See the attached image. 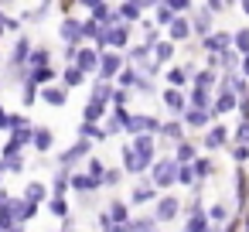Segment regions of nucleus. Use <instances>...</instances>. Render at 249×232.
<instances>
[{
	"label": "nucleus",
	"instance_id": "f257e3e1",
	"mask_svg": "<svg viewBox=\"0 0 249 232\" xmlns=\"http://www.w3.org/2000/svg\"><path fill=\"white\" fill-rule=\"evenodd\" d=\"M150 171H154V184L157 188H171L178 181V161H157Z\"/></svg>",
	"mask_w": 249,
	"mask_h": 232
},
{
	"label": "nucleus",
	"instance_id": "f03ea898",
	"mask_svg": "<svg viewBox=\"0 0 249 232\" xmlns=\"http://www.w3.org/2000/svg\"><path fill=\"white\" fill-rule=\"evenodd\" d=\"M7 205H11V215H14L18 222H28V218H35V212H38V205L28 201V198H14V201H7Z\"/></svg>",
	"mask_w": 249,
	"mask_h": 232
},
{
	"label": "nucleus",
	"instance_id": "7ed1b4c3",
	"mask_svg": "<svg viewBox=\"0 0 249 232\" xmlns=\"http://www.w3.org/2000/svg\"><path fill=\"white\" fill-rule=\"evenodd\" d=\"M123 167H126V171H133V174H140V171H147V167H150V161H147V157H140L133 147H123Z\"/></svg>",
	"mask_w": 249,
	"mask_h": 232
},
{
	"label": "nucleus",
	"instance_id": "20e7f679",
	"mask_svg": "<svg viewBox=\"0 0 249 232\" xmlns=\"http://www.w3.org/2000/svg\"><path fill=\"white\" fill-rule=\"evenodd\" d=\"M178 208H181V205H178V198H171V195H167V198H160V201H157V218H160V222H171V218L178 215Z\"/></svg>",
	"mask_w": 249,
	"mask_h": 232
},
{
	"label": "nucleus",
	"instance_id": "39448f33",
	"mask_svg": "<svg viewBox=\"0 0 249 232\" xmlns=\"http://www.w3.org/2000/svg\"><path fill=\"white\" fill-rule=\"evenodd\" d=\"M126 130H130V133H143V130H157V120H150V116H130V120H126Z\"/></svg>",
	"mask_w": 249,
	"mask_h": 232
},
{
	"label": "nucleus",
	"instance_id": "423d86ee",
	"mask_svg": "<svg viewBox=\"0 0 249 232\" xmlns=\"http://www.w3.org/2000/svg\"><path fill=\"white\" fill-rule=\"evenodd\" d=\"M133 150H137L140 157H147V161H154V140H150L147 133H137V137H133Z\"/></svg>",
	"mask_w": 249,
	"mask_h": 232
},
{
	"label": "nucleus",
	"instance_id": "0eeeda50",
	"mask_svg": "<svg viewBox=\"0 0 249 232\" xmlns=\"http://www.w3.org/2000/svg\"><path fill=\"white\" fill-rule=\"evenodd\" d=\"M99 72H103V79H113V75L120 72V58H116L113 52L103 55V58H99Z\"/></svg>",
	"mask_w": 249,
	"mask_h": 232
},
{
	"label": "nucleus",
	"instance_id": "6e6552de",
	"mask_svg": "<svg viewBox=\"0 0 249 232\" xmlns=\"http://www.w3.org/2000/svg\"><path fill=\"white\" fill-rule=\"evenodd\" d=\"M120 82H123V86H137V89H143V92H150V89H154V86H150L140 72H133V69H130V72H123V75H120Z\"/></svg>",
	"mask_w": 249,
	"mask_h": 232
},
{
	"label": "nucleus",
	"instance_id": "1a4fd4ad",
	"mask_svg": "<svg viewBox=\"0 0 249 232\" xmlns=\"http://www.w3.org/2000/svg\"><path fill=\"white\" fill-rule=\"evenodd\" d=\"M99 45H113V48H120V45H126V31H123V28L103 31V41H99Z\"/></svg>",
	"mask_w": 249,
	"mask_h": 232
},
{
	"label": "nucleus",
	"instance_id": "9d476101",
	"mask_svg": "<svg viewBox=\"0 0 249 232\" xmlns=\"http://www.w3.org/2000/svg\"><path fill=\"white\" fill-rule=\"evenodd\" d=\"M164 103H167V109H171V113H181V109L188 106V103H184V96H181L178 89H167V92H164Z\"/></svg>",
	"mask_w": 249,
	"mask_h": 232
},
{
	"label": "nucleus",
	"instance_id": "9b49d317",
	"mask_svg": "<svg viewBox=\"0 0 249 232\" xmlns=\"http://www.w3.org/2000/svg\"><path fill=\"white\" fill-rule=\"evenodd\" d=\"M188 35H191V24H188L184 18H178V21H171V38H174V41H184Z\"/></svg>",
	"mask_w": 249,
	"mask_h": 232
},
{
	"label": "nucleus",
	"instance_id": "f8f14e48",
	"mask_svg": "<svg viewBox=\"0 0 249 232\" xmlns=\"http://www.w3.org/2000/svg\"><path fill=\"white\" fill-rule=\"evenodd\" d=\"M79 69H82V72H89V69H99V58H96V52L82 48V52H79Z\"/></svg>",
	"mask_w": 249,
	"mask_h": 232
},
{
	"label": "nucleus",
	"instance_id": "ddd939ff",
	"mask_svg": "<svg viewBox=\"0 0 249 232\" xmlns=\"http://www.w3.org/2000/svg\"><path fill=\"white\" fill-rule=\"evenodd\" d=\"M86 154H89V140H79V143L62 157V164H75V157H86Z\"/></svg>",
	"mask_w": 249,
	"mask_h": 232
},
{
	"label": "nucleus",
	"instance_id": "4468645a",
	"mask_svg": "<svg viewBox=\"0 0 249 232\" xmlns=\"http://www.w3.org/2000/svg\"><path fill=\"white\" fill-rule=\"evenodd\" d=\"M96 184H99V181H96L92 174H75V178H72V188H75V191H92Z\"/></svg>",
	"mask_w": 249,
	"mask_h": 232
},
{
	"label": "nucleus",
	"instance_id": "2eb2a0df",
	"mask_svg": "<svg viewBox=\"0 0 249 232\" xmlns=\"http://www.w3.org/2000/svg\"><path fill=\"white\" fill-rule=\"evenodd\" d=\"M225 48H229V35H215V38H208V52H212V55H225Z\"/></svg>",
	"mask_w": 249,
	"mask_h": 232
},
{
	"label": "nucleus",
	"instance_id": "dca6fc26",
	"mask_svg": "<svg viewBox=\"0 0 249 232\" xmlns=\"http://www.w3.org/2000/svg\"><path fill=\"white\" fill-rule=\"evenodd\" d=\"M133 62L137 65H143V69H154L157 62H154V55H150V48H133Z\"/></svg>",
	"mask_w": 249,
	"mask_h": 232
},
{
	"label": "nucleus",
	"instance_id": "f3484780",
	"mask_svg": "<svg viewBox=\"0 0 249 232\" xmlns=\"http://www.w3.org/2000/svg\"><path fill=\"white\" fill-rule=\"evenodd\" d=\"M45 103H48V106H65V89L48 86V89H45Z\"/></svg>",
	"mask_w": 249,
	"mask_h": 232
},
{
	"label": "nucleus",
	"instance_id": "a211bd4d",
	"mask_svg": "<svg viewBox=\"0 0 249 232\" xmlns=\"http://www.w3.org/2000/svg\"><path fill=\"white\" fill-rule=\"evenodd\" d=\"M14 229V215H11V205L4 201L0 205V232H11Z\"/></svg>",
	"mask_w": 249,
	"mask_h": 232
},
{
	"label": "nucleus",
	"instance_id": "6ab92c4d",
	"mask_svg": "<svg viewBox=\"0 0 249 232\" xmlns=\"http://www.w3.org/2000/svg\"><path fill=\"white\" fill-rule=\"evenodd\" d=\"M79 133H82V140H106V130H99L96 123H86Z\"/></svg>",
	"mask_w": 249,
	"mask_h": 232
},
{
	"label": "nucleus",
	"instance_id": "aec40b11",
	"mask_svg": "<svg viewBox=\"0 0 249 232\" xmlns=\"http://www.w3.org/2000/svg\"><path fill=\"white\" fill-rule=\"evenodd\" d=\"M205 143H208V147H222V143H225V126L208 130V133H205Z\"/></svg>",
	"mask_w": 249,
	"mask_h": 232
},
{
	"label": "nucleus",
	"instance_id": "412c9836",
	"mask_svg": "<svg viewBox=\"0 0 249 232\" xmlns=\"http://www.w3.org/2000/svg\"><path fill=\"white\" fill-rule=\"evenodd\" d=\"M150 52H154V62H157V65H160V62H171V55H174V48H171L167 41L157 45V48H150Z\"/></svg>",
	"mask_w": 249,
	"mask_h": 232
},
{
	"label": "nucleus",
	"instance_id": "4be33fe9",
	"mask_svg": "<svg viewBox=\"0 0 249 232\" xmlns=\"http://www.w3.org/2000/svg\"><path fill=\"white\" fill-rule=\"evenodd\" d=\"M103 109H106V106H103L99 99H92V103L86 106V123H96V120L103 116Z\"/></svg>",
	"mask_w": 249,
	"mask_h": 232
},
{
	"label": "nucleus",
	"instance_id": "5701e85b",
	"mask_svg": "<svg viewBox=\"0 0 249 232\" xmlns=\"http://www.w3.org/2000/svg\"><path fill=\"white\" fill-rule=\"evenodd\" d=\"M154 198V188L150 184H140L137 191H133V205H143V201H150Z\"/></svg>",
	"mask_w": 249,
	"mask_h": 232
},
{
	"label": "nucleus",
	"instance_id": "b1692460",
	"mask_svg": "<svg viewBox=\"0 0 249 232\" xmlns=\"http://www.w3.org/2000/svg\"><path fill=\"white\" fill-rule=\"evenodd\" d=\"M82 79H86V72H82V69H79V65H72V69H69V72H65V86H79V82H82Z\"/></svg>",
	"mask_w": 249,
	"mask_h": 232
},
{
	"label": "nucleus",
	"instance_id": "393cba45",
	"mask_svg": "<svg viewBox=\"0 0 249 232\" xmlns=\"http://www.w3.org/2000/svg\"><path fill=\"white\" fill-rule=\"evenodd\" d=\"M178 161L188 167V164L195 161V147H191V143H181V147H178Z\"/></svg>",
	"mask_w": 249,
	"mask_h": 232
},
{
	"label": "nucleus",
	"instance_id": "a878e982",
	"mask_svg": "<svg viewBox=\"0 0 249 232\" xmlns=\"http://www.w3.org/2000/svg\"><path fill=\"white\" fill-rule=\"evenodd\" d=\"M109 218H113V222H126V205H123V201H113V205H109Z\"/></svg>",
	"mask_w": 249,
	"mask_h": 232
},
{
	"label": "nucleus",
	"instance_id": "bb28decb",
	"mask_svg": "<svg viewBox=\"0 0 249 232\" xmlns=\"http://www.w3.org/2000/svg\"><path fill=\"white\" fill-rule=\"evenodd\" d=\"M62 35H65V38H69V41H75V38H79V35H82V28H79V24H75V21H65V24H62Z\"/></svg>",
	"mask_w": 249,
	"mask_h": 232
},
{
	"label": "nucleus",
	"instance_id": "cd10ccee",
	"mask_svg": "<svg viewBox=\"0 0 249 232\" xmlns=\"http://www.w3.org/2000/svg\"><path fill=\"white\" fill-rule=\"evenodd\" d=\"M215 109H218V113H229V109H235V99H232L229 92H222L218 103H215Z\"/></svg>",
	"mask_w": 249,
	"mask_h": 232
},
{
	"label": "nucleus",
	"instance_id": "c85d7f7f",
	"mask_svg": "<svg viewBox=\"0 0 249 232\" xmlns=\"http://www.w3.org/2000/svg\"><path fill=\"white\" fill-rule=\"evenodd\" d=\"M35 143H38V150H48L52 147V133L48 130H35Z\"/></svg>",
	"mask_w": 249,
	"mask_h": 232
},
{
	"label": "nucleus",
	"instance_id": "c756f323",
	"mask_svg": "<svg viewBox=\"0 0 249 232\" xmlns=\"http://www.w3.org/2000/svg\"><path fill=\"white\" fill-rule=\"evenodd\" d=\"M41 198H45V184H38V181H35V184H28V201H35V205H38Z\"/></svg>",
	"mask_w": 249,
	"mask_h": 232
},
{
	"label": "nucleus",
	"instance_id": "7c9ffc66",
	"mask_svg": "<svg viewBox=\"0 0 249 232\" xmlns=\"http://www.w3.org/2000/svg\"><path fill=\"white\" fill-rule=\"evenodd\" d=\"M184 232H205V215H191L188 225H184Z\"/></svg>",
	"mask_w": 249,
	"mask_h": 232
},
{
	"label": "nucleus",
	"instance_id": "2f4dec72",
	"mask_svg": "<svg viewBox=\"0 0 249 232\" xmlns=\"http://www.w3.org/2000/svg\"><path fill=\"white\" fill-rule=\"evenodd\" d=\"M82 35H86V38H96V41H103V31L96 28V21H86V24H82Z\"/></svg>",
	"mask_w": 249,
	"mask_h": 232
},
{
	"label": "nucleus",
	"instance_id": "473e14b6",
	"mask_svg": "<svg viewBox=\"0 0 249 232\" xmlns=\"http://www.w3.org/2000/svg\"><path fill=\"white\" fill-rule=\"evenodd\" d=\"M191 106H195V109L208 106V92H205V89H195V92H191Z\"/></svg>",
	"mask_w": 249,
	"mask_h": 232
},
{
	"label": "nucleus",
	"instance_id": "72a5a7b5",
	"mask_svg": "<svg viewBox=\"0 0 249 232\" xmlns=\"http://www.w3.org/2000/svg\"><path fill=\"white\" fill-rule=\"evenodd\" d=\"M235 48H239L242 55H249V31H239V35H235Z\"/></svg>",
	"mask_w": 249,
	"mask_h": 232
},
{
	"label": "nucleus",
	"instance_id": "f704fd0d",
	"mask_svg": "<svg viewBox=\"0 0 249 232\" xmlns=\"http://www.w3.org/2000/svg\"><path fill=\"white\" fill-rule=\"evenodd\" d=\"M130 232H160V229H157L154 222H147V218H143V222H133V225H130Z\"/></svg>",
	"mask_w": 249,
	"mask_h": 232
},
{
	"label": "nucleus",
	"instance_id": "c9c22d12",
	"mask_svg": "<svg viewBox=\"0 0 249 232\" xmlns=\"http://www.w3.org/2000/svg\"><path fill=\"white\" fill-rule=\"evenodd\" d=\"M205 120H208V116H205V109H191V113H188V123H191V126H201Z\"/></svg>",
	"mask_w": 249,
	"mask_h": 232
},
{
	"label": "nucleus",
	"instance_id": "e433bc0d",
	"mask_svg": "<svg viewBox=\"0 0 249 232\" xmlns=\"http://www.w3.org/2000/svg\"><path fill=\"white\" fill-rule=\"evenodd\" d=\"M157 24H171V7H167V4L157 7Z\"/></svg>",
	"mask_w": 249,
	"mask_h": 232
},
{
	"label": "nucleus",
	"instance_id": "4c0bfd02",
	"mask_svg": "<svg viewBox=\"0 0 249 232\" xmlns=\"http://www.w3.org/2000/svg\"><path fill=\"white\" fill-rule=\"evenodd\" d=\"M52 79H55V72H48V69H38L31 75V82H52Z\"/></svg>",
	"mask_w": 249,
	"mask_h": 232
},
{
	"label": "nucleus",
	"instance_id": "58836bf2",
	"mask_svg": "<svg viewBox=\"0 0 249 232\" xmlns=\"http://www.w3.org/2000/svg\"><path fill=\"white\" fill-rule=\"evenodd\" d=\"M208 86H215V72H201L198 75V89H208Z\"/></svg>",
	"mask_w": 249,
	"mask_h": 232
},
{
	"label": "nucleus",
	"instance_id": "ea45409f",
	"mask_svg": "<svg viewBox=\"0 0 249 232\" xmlns=\"http://www.w3.org/2000/svg\"><path fill=\"white\" fill-rule=\"evenodd\" d=\"M160 133L171 137V140H178V137H181V126H178V123H167V126H160Z\"/></svg>",
	"mask_w": 249,
	"mask_h": 232
},
{
	"label": "nucleus",
	"instance_id": "a19ab883",
	"mask_svg": "<svg viewBox=\"0 0 249 232\" xmlns=\"http://www.w3.org/2000/svg\"><path fill=\"white\" fill-rule=\"evenodd\" d=\"M208 218H212V222H225V205H212Z\"/></svg>",
	"mask_w": 249,
	"mask_h": 232
},
{
	"label": "nucleus",
	"instance_id": "79ce46f5",
	"mask_svg": "<svg viewBox=\"0 0 249 232\" xmlns=\"http://www.w3.org/2000/svg\"><path fill=\"white\" fill-rule=\"evenodd\" d=\"M92 99H99V103H103V99H113V89H109V86H96V96H92Z\"/></svg>",
	"mask_w": 249,
	"mask_h": 232
},
{
	"label": "nucleus",
	"instance_id": "37998d69",
	"mask_svg": "<svg viewBox=\"0 0 249 232\" xmlns=\"http://www.w3.org/2000/svg\"><path fill=\"white\" fill-rule=\"evenodd\" d=\"M52 215L65 218V201H62V198H52Z\"/></svg>",
	"mask_w": 249,
	"mask_h": 232
},
{
	"label": "nucleus",
	"instance_id": "c03bdc74",
	"mask_svg": "<svg viewBox=\"0 0 249 232\" xmlns=\"http://www.w3.org/2000/svg\"><path fill=\"white\" fill-rule=\"evenodd\" d=\"M120 14H123L126 21H137V14H140V11H137L133 4H123V11H120Z\"/></svg>",
	"mask_w": 249,
	"mask_h": 232
},
{
	"label": "nucleus",
	"instance_id": "a18cd8bd",
	"mask_svg": "<svg viewBox=\"0 0 249 232\" xmlns=\"http://www.w3.org/2000/svg\"><path fill=\"white\" fill-rule=\"evenodd\" d=\"M178 178H181L184 184H191V178H195V171H191V164H188V167H181V171H178Z\"/></svg>",
	"mask_w": 249,
	"mask_h": 232
},
{
	"label": "nucleus",
	"instance_id": "49530a36",
	"mask_svg": "<svg viewBox=\"0 0 249 232\" xmlns=\"http://www.w3.org/2000/svg\"><path fill=\"white\" fill-rule=\"evenodd\" d=\"M235 137H239V143H249V123H242V126L235 130Z\"/></svg>",
	"mask_w": 249,
	"mask_h": 232
},
{
	"label": "nucleus",
	"instance_id": "de8ad7c7",
	"mask_svg": "<svg viewBox=\"0 0 249 232\" xmlns=\"http://www.w3.org/2000/svg\"><path fill=\"white\" fill-rule=\"evenodd\" d=\"M167 79H171V86H181V82H184V72H181V69H174Z\"/></svg>",
	"mask_w": 249,
	"mask_h": 232
},
{
	"label": "nucleus",
	"instance_id": "09e8293b",
	"mask_svg": "<svg viewBox=\"0 0 249 232\" xmlns=\"http://www.w3.org/2000/svg\"><path fill=\"white\" fill-rule=\"evenodd\" d=\"M188 4H191V0H167V7H171V11H184Z\"/></svg>",
	"mask_w": 249,
	"mask_h": 232
},
{
	"label": "nucleus",
	"instance_id": "8fccbe9b",
	"mask_svg": "<svg viewBox=\"0 0 249 232\" xmlns=\"http://www.w3.org/2000/svg\"><path fill=\"white\" fill-rule=\"evenodd\" d=\"M89 171H92V178L99 181V178H103V161H92V167H89Z\"/></svg>",
	"mask_w": 249,
	"mask_h": 232
},
{
	"label": "nucleus",
	"instance_id": "3c124183",
	"mask_svg": "<svg viewBox=\"0 0 249 232\" xmlns=\"http://www.w3.org/2000/svg\"><path fill=\"white\" fill-rule=\"evenodd\" d=\"M130 4H133V7L140 11V7H154V4H157V0H130Z\"/></svg>",
	"mask_w": 249,
	"mask_h": 232
},
{
	"label": "nucleus",
	"instance_id": "603ef678",
	"mask_svg": "<svg viewBox=\"0 0 249 232\" xmlns=\"http://www.w3.org/2000/svg\"><path fill=\"white\" fill-rule=\"evenodd\" d=\"M195 171H198V174H208V171H212V164H208V161H198V164H195Z\"/></svg>",
	"mask_w": 249,
	"mask_h": 232
},
{
	"label": "nucleus",
	"instance_id": "864d4df0",
	"mask_svg": "<svg viewBox=\"0 0 249 232\" xmlns=\"http://www.w3.org/2000/svg\"><path fill=\"white\" fill-rule=\"evenodd\" d=\"M28 48H31V45H28V41H21V45H18V58H28Z\"/></svg>",
	"mask_w": 249,
	"mask_h": 232
},
{
	"label": "nucleus",
	"instance_id": "5fc2aeb1",
	"mask_svg": "<svg viewBox=\"0 0 249 232\" xmlns=\"http://www.w3.org/2000/svg\"><path fill=\"white\" fill-rule=\"evenodd\" d=\"M45 58H48L45 52H35V55H31V62H35V65H45Z\"/></svg>",
	"mask_w": 249,
	"mask_h": 232
},
{
	"label": "nucleus",
	"instance_id": "6e6d98bb",
	"mask_svg": "<svg viewBox=\"0 0 249 232\" xmlns=\"http://www.w3.org/2000/svg\"><path fill=\"white\" fill-rule=\"evenodd\" d=\"M35 99V82H28V89H24V103H31Z\"/></svg>",
	"mask_w": 249,
	"mask_h": 232
},
{
	"label": "nucleus",
	"instance_id": "4d7b16f0",
	"mask_svg": "<svg viewBox=\"0 0 249 232\" xmlns=\"http://www.w3.org/2000/svg\"><path fill=\"white\" fill-rule=\"evenodd\" d=\"M246 157H249V150H246V143H242V147H235V161H246Z\"/></svg>",
	"mask_w": 249,
	"mask_h": 232
},
{
	"label": "nucleus",
	"instance_id": "13d9d810",
	"mask_svg": "<svg viewBox=\"0 0 249 232\" xmlns=\"http://www.w3.org/2000/svg\"><path fill=\"white\" fill-rule=\"evenodd\" d=\"M82 4H86V7H92V11H96V7H99V4H103V0H82Z\"/></svg>",
	"mask_w": 249,
	"mask_h": 232
},
{
	"label": "nucleus",
	"instance_id": "bf43d9fd",
	"mask_svg": "<svg viewBox=\"0 0 249 232\" xmlns=\"http://www.w3.org/2000/svg\"><path fill=\"white\" fill-rule=\"evenodd\" d=\"M242 72H246V75H249V55H246V58H242Z\"/></svg>",
	"mask_w": 249,
	"mask_h": 232
},
{
	"label": "nucleus",
	"instance_id": "052dcab7",
	"mask_svg": "<svg viewBox=\"0 0 249 232\" xmlns=\"http://www.w3.org/2000/svg\"><path fill=\"white\" fill-rule=\"evenodd\" d=\"M0 126H7V116H4V109H0Z\"/></svg>",
	"mask_w": 249,
	"mask_h": 232
},
{
	"label": "nucleus",
	"instance_id": "680f3d73",
	"mask_svg": "<svg viewBox=\"0 0 249 232\" xmlns=\"http://www.w3.org/2000/svg\"><path fill=\"white\" fill-rule=\"evenodd\" d=\"M242 11H246V14H249V0H242Z\"/></svg>",
	"mask_w": 249,
	"mask_h": 232
},
{
	"label": "nucleus",
	"instance_id": "e2e57ef3",
	"mask_svg": "<svg viewBox=\"0 0 249 232\" xmlns=\"http://www.w3.org/2000/svg\"><path fill=\"white\" fill-rule=\"evenodd\" d=\"M0 31H4V21H0Z\"/></svg>",
	"mask_w": 249,
	"mask_h": 232
},
{
	"label": "nucleus",
	"instance_id": "0e129e2a",
	"mask_svg": "<svg viewBox=\"0 0 249 232\" xmlns=\"http://www.w3.org/2000/svg\"><path fill=\"white\" fill-rule=\"evenodd\" d=\"M11 232H21V229H11Z\"/></svg>",
	"mask_w": 249,
	"mask_h": 232
}]
</instances>
